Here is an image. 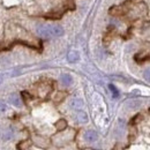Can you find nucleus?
<instances>
[{
	"mask_svg": "<svg viewBox=\"0 0 150 150\" xmlns=\"http://www.w3.org/2000/svg\"><path fill=\"white\" fill-rule=\"evenodd\" d=\"M37 33L44 38L60 37L63 35V28L59 24H39L37 27Z\"/></svg>",
	"mask_w": 150,
	"mask_h": 150,
	"instance_id": "f257e3e1",
	"label": "nucleus"
},
{
	"mask_svg": "<svg viewBox=\"0 0 150 150\" xmlns=\"http://www.w3.org/2000/svg\"><path fill=\"white\" fill-rule=\"evenodd\" d=\"M97 137H98V135L95 130H87L84 133V140L88 142H95L97 140Z\"/></svg>",
	"mask_w": 150,
	"mask_h": 150,
	"instance_id": "f03ea898",
	"label": "nucleus"
},
{
	"mask_svg": "<svg viewBox=\"0 0 150 150\" xmlns=\"http://www.w3.org/2000/svg\"><path fill=\"white\" fill-rule=\"evenodd\" d=\"M9 102H10V104H13L16 107H20L21 106V99H20V97L16 93H12L9 96Z\"/></svg>",
	"mask_w": 150,
	"mask_h": 150,
	"instance_id": "7ed1b4c3",
	"label": "nucleus"
},
{
	"mask_svg": "<svg viewBox=\"0 0 150 150\" xmlns=\"http://www.w3.org/2000/svg\"><path fill=\"white\" fill-rule=\"evenodd\" d=\"M60 81H61V83L63 86H69V84H72L73 79H72V76L69 74H62L60 76Z\"/></svg>",
	"mask_w": 150,
	"mask_h": 150,
	"instance_id": "20e7f679",
	"label": "nucleus"
},
{
	"mask_svg": "<svg viewBox=\"0 0 150 150\" xmlns=\"http://www.w3.org/2000/svg\"><path fill=\"white\" fill-rule=\"evenodd\" d=\"M70 106L73 109H75V110H79V109H81L83 106V102L80 98H74V99L70 100Z\"/></svg>",
	"mask_w": 150,
	"mask_h": 150,
	"instance_id": "39448f33",
	"label": "nucleus"
},
{
	"mask_svg": "<svg viewBox=\"0 0 150 150\" xmlns=\"http://www.w3.org/2000/svg\"><path fill=\"white\" fill-rule=\"evenodd\" d=\"M110 13L112 14V15H121V14H123V8L121 7V6H114V7H112L111 9H110Z\"/></svg>",
	"mask_w": 150,
	"mask_h": 150,
	"instance_id": "423d86ee",
	"label": "nucleus"
},
{
	"mask_svg": "<svg viewBox=\"0 0 150 150\" xmlns=\"http://www.w3.org/2000/svg\"><path fill=\"white\" fill-rule=\"evenodd\" d=\"M68 60L70 61V62H75V61H77L79 60V53L77 52H75V51H72L69 54H68Z\"/></svg>",
	"mask_w": 150,
	"mask_h": 150,
	"instance_id": "0eeeda50",
	"label": "nucleus"
},
{
	"mask_svg": "<svg viewBox=\"0 0 150 150\" xmlns=\"http://www.w3.org/2000/svg\"><path fill=\"white\" fill-rule=\"evenodd\" d=\"M77 119H79V121H81V122H87L88 121V116L84 113V112H79L77 113Z\"/></svg>",
	"mask_w": 150,
	"mask_h": 150,
	"instance_id": "6e6552de",
	"label": "nucleus"
},
{
	"mask_svg": "<svg viewBox=\"0 0 150 150\" xmlns=\"http://www.w3.org/2000/svg\"><path fill=\"white\" fill-rule=\"evenodd\" d=\"M109 87H110V89H111V91H112V93H113L114 97H118V96H119V92H118V90L116 89V87H113L112 84H110Z\"/></svg>",
	"mask_w": 150,
	"mask_h": 150,
	"instance_id": "1a4fd4ad",
	"label": "nucleus"
},
{
	"mask_svg": "<svg viewBox=\"0 0 150 150\" xmlns=\"http://www.w3.org/2000/svg\"><path fill=\"white\" fill-rule=\"evenodd\" d=\"M143 76H144V79H146V80H147L148 82H150V68L146 69V72H144Z\"/></svg>",
	"mask_w": 150,
	"mask_h": 150,
	"instance_id": "9d476101",
	"label": "nucleus"
},
{
	"mask_svg": "<svg viewBox=\"0 0 150 150\" xmlns=\"http://www.w3.org/2000/svg\"><path fill=\"white\" fill-rule=\"evenodd\" d=\"M6 109H7V107H6V104L2 103V102H0V111L3 112V111H6Z\"/></svg>",
	"mask_w": 150,
	"mask_h": 150,
	"instance_id": "9b49d317",
	"label": "nucleus"
},
{
	"mask_svg": "<svg viewBox=\"0 0 150 150\" xmlns=\"http://www.w3.org/2000/svg\"><path fill=\"white\" fill-rule=\"evenodd\" d=\"M65 126H66V122H65L63 120H60L59 122H58V127H59V128H63Z\"/></svg>",
	"mask_w": 150,
	"mask_h": 150,
	"instance_id": "f8f14e48",
	"label": "nucleus"
}]
</instances>
